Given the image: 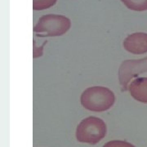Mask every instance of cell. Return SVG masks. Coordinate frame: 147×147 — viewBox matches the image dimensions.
Returning <instances> with one entry per match:
<instances>
[{"mask_svg":"<svg viewBox=\"0 0 147 147\" xmlns=\"http://www.w3.org/2000/svg\"><path fill=\"white\" fill-rule=\"evenodd\" d=\"M115 100L113 92L107 88L95 86L88 88L81 95L80 101L85 109L102 112L110 109Z\"/></svg>","mask_w":147,"mask_h":147,"instance_id":"1","label":"cell"},{"mask_svg":"<svg viewBox=\"0 0 147 147\" xmlns=\"http://www.w3.org/2000/svg\"><path fill=\"white\" fill-rule=\"evenodd\" d=\"M71 26L70 20L61 15L47 14L41 16L34 27L39 37H57L65 34Z\"/></svg>","mask_w":147,"mask_h":147,"instance_id":"2","label":"cell"},{"mask_svg":"<svg viewBox=\"0 0 147 147\" xmlns=\"http://www.w3.org/2000/svg\"><path fill=\"white\" fill-rule=\"evenodd\" d=\"M106 124L100 118L90 116L79 123L76 129V138L79 142L95 145L106 135Z\"/></svg>","mask_w":147,"mask_h":147,"instance_id":"3","label":"cell"},{"mask_svg":"<svg viewBox=\"0 0 147 147\" xmlns=\"http://www.w3.org/2000/svg\"><path fill=\"white\" fill-rule=\"evenodd\" d=\"M147 72V57L139 60H126L119 69V80L123 91L128 89L131 79L142 73Z\"/></svg>","mask_w":147,"mask_h":147,"instance_id":"4","label":"cell"},{"mask_svg":"<svg viewBox=\"0 0 147 147\" xmlns=\"http://www.w3.org/2000/svg\"><path fill=\"white\" fill-rule=\"evenodd\" d=\"M123 47L132 54H144L147 53V34L137 32L129 34L123 42Z\"/></svg>","mask_w":147,"mask_h":147,"instance_id":"5","label":"cell"},{"mask_svg":"<svg viewBox=\"0 0 147 147\" xmlns=\"http://www.w3.org/2000/svg\"><path fill=\"white\" fill-rule=\"evenodd\" d=\"M128 91L136 100L147 103V78H138L128 86Z\"/></svg>","mask_w":147,"mask_h":147,"instance_id":"6","label":"cell"},{"mask_svg":"<svg viewBox=\"0 0 147 147\" xmlns=\"http://www.w3.org/2000/svg\"><path fill=\"white\" fill-rule=\"evenodd\" d=\"M121 2L130 10L147 11V0H121Z\"/></svg>","mask_w":147,"mask_h":147,"instance_id":"7","label":"cell"},{"mask_svg":"<svg viewBox=\"0 0 147 147\" xmlns=\"http://www.w3.org/2000/svg\"><path fill=\"white\" fill-rule=\"evenodd\" d=\"M57 0H33V9L41 11L53 7Z\"/></svg>","mask_w":147,"mask_h":147,"instance_id":"8","label":"cell"},{"mask_svg":"<svg viewBox=\"0 0 147 147\" xmlns=\"http://www.w3.org/2000/svg\"><path fill=\"white\" fill-rule=\"evenodd\" d=\"M103 147H136L129 142L124 141H111L105 143Z\"/></svg>","mask_w":147,"mask_h":147,"instance_id":"9","label":"cell"}]
</instances>
